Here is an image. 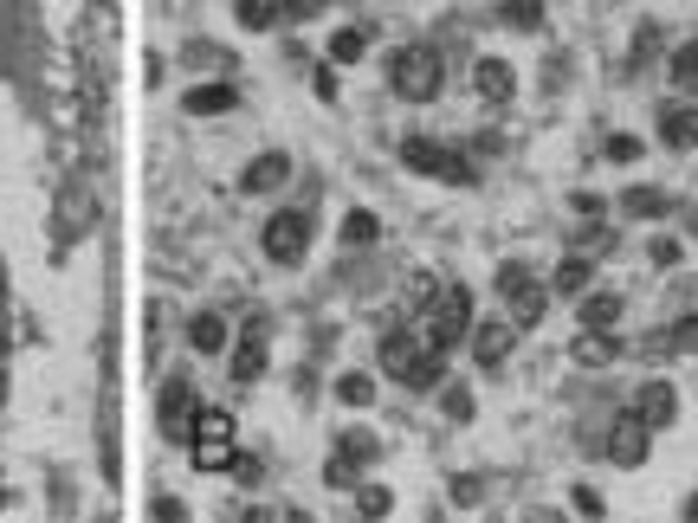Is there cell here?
I'll return each mask as SVG.
<instances>
[{"mask_svg": "<svg viewBox=\"0 0 698 523\" xmlns=\"http://www.w3.org/2000/svg\"><path fill=\"white\" fill-rule=\"evenodd\" d=\"M478 498H485V485H478V479H459V485H453V504H478Z\"/></svg>", "mask_w": 698, "mask_h": 523, "instance_id": "f35d334b", "label": "cell"}, {"mask_svg": "<svg viewBox=\"0 0 698 523\" xmlns=\"http://www.w3.org/2000/svg\"><path fill=\"white\" fill-rule=\"evenodd\" d=\"M162 433H169V440H188V433H194V413H201V401H194V381H188V375H175V381H169V388H162Z\"/></svg>", "mask_w": 698, "mask_h": 523, "instance_id": "8992f818", "label": "cell"}, {"mask_svg": "<svg viewBox=\"0 0 698 523\" xmlns=\"http://www.w3.org/2000/svg\"><path fill=\"white\" fill-rule=\"evenodd\" d=\"M188 452H194V465L201 472H226L233 465V413L221 408H208V413H194V433H188Z\"/></svg>", "mask_w": 698, "mask_h": 523, "instance_id": "277c9868", "label": "cell"}, {"mask_svg": "<svg viewBox=\"0 0 698 523\" xmlns=\"http://www.w3.org/2000/svg\"><path fill=\"white\" fill-rule=\"evenodd\" d=\"M233 20L246 33H272L279 27V0H233Z\"/></svg>", "mask_w": 698, "mask_h": 523, "instance_id": "7402d4cb", "label": "cell"}, {"mask_svg": "<svg viewBox=\"0 0 698 523\" xmlns=\"http://www.w3.org/2000/svg\"><path fill=\"white\" fill-rule=\"evenodd\" d=\"M608 162H640V136H608Z\"/></svg>", "mask_w": 698, "mask_h": 523, "instance_id": "8d00e7d4", "label": "cell"}, {"mask_svg": "<svg viewBox=\"0 0 698 523\" xmlns=\"http://www.w3.org/2000/svg\"><path fill=\"white\" fill-rule=\"evenodd\" d=\"M512 342H517V324H505V317H485V324H473V356H478V369H505Z\"/></svg>", "mask_w": 698, "mask_h": 523, "instance_id": "ba28073f", "label": "cell"}, {"mask_svg": "<svg viewBox=\"0 0 698 523\" xmlns=\"http://www.w3.org/2000/svg\"><path fill=\"white\" fill-rule=\"evenodd\" d=\"M336 401H343V408H368V401H375V381H368V375H343V381H336Z\"/></svg>", "mask_w": 698, "mask_h": 523, "instance_id": "83f0119b", "label": "cell"}, {"mask_svg": "<svg viewBox=\"0 0 698 523\" xmlns=\"http://www.w3.org/2000/svg\"><path fill=\"white\" fill-rule=\"evenodd\" d=\"M188 59H194L201 72H226V65H233V52H226V45H214V39H201V45H188Z\"/></svg>", "mask_w": 698, "mask_h": 523, "instance_id": "f1b7e54d", "label": "cell"}, {"mask_svg": "<svg viewBox=\"0 0 698 523\" xmlns=\"http://www.w3.org/2000/svg\"><path fill=\"white\" fill-rule=\"evenodd\" d=\"M375 440H368V433H350V440H343V447H336V459H350V465H368V459H375Z\"/></svg>", "mask_w": 698, "mask_h": 523, "instance_id": "d6a6232c", "label": "cell"}, {"mask_svg": "<svg viewBox=\"0 0 698 523\" xmlns=\"http://www.w3.org/2000/svg\"><path fill=\"white\" fill-rule=\"evenodd\" d=\"M647 433H654V427L627 408L621 420H615V433H608V459H615V465H640V459H647Z\"/></svg>", "mask_w": 698, "mask_h": 523, "instance_id": "9c48e42d", "label": "cell"}, {"mask_svg": "<svg viewBox=\"0 0 698 523\" xmlns=\"http://www.w3.org/2000/svg\"><path fill=\"white\" fill-rule=\"evenodd\" d=\"M188 342H194L201 356H221V349H226V317H214V310L194 317V324H188Z\"/></svg>", "mask_w": 698, "mask_h": 523, "instance_id": "44dd1931", "label": "cell"}, {"mask_svg": "<svg viewBox=\"0 0 698 523\" xmlns=\"http://www.w3.org/2000/svg\"><path fill=\"white\" fill-rule=\"evenodd\" d=\"M615 317H621V298H615V291H588L583 298V330H615Z\"/></svg>", "mask_w": 698, "mask_h": 523, "instance_id": "ffe728a7", "label": "cell"}, {"mask_svg": "<svg viewBox=\"0 0 698 523\" xmlns=\"http://www.w3.org/2000/svg\"><path fill=\"white\" fill-rule=\"evenodd\" d=\"M441 375H446V349H421L414 362H407V375H402V388H441Z\"/></svg>", "mask_w": 698, "mask_h": 523, "instance_id": "2e32d148", "label": "cell"}, {"mask_svg": "<svg viewBox=\"0 0 698 523\" xmlns=\"http://www.w3.org/2000/svg\"><path fill=\"white\" fill-rule=\"evenodd\" d=\"M569 504H576L583 517H601V491H595V485H576V491H569Z\"/></svg>", "mask_w": 698, "mask_h": 523, "instance_id": "d590c367", "label": "cell"}, {"mask_svg": "<svg viewBox=\"0 0 698 523\" xmlns=\"http://www.w3.org/2000/svg\"><path fill=\"white\" fill-rule=\"evenodd\" d=\"M588 278H595V265H588V253H569V259L556 265V278H550V285L563 291V298H583V291H588Z\"/></svg>", "mask_w": 698, "mask_h": 523, "instance_id": "ac0fdd59", "label": "cell"}, {"mask_svg": "<svg viewBox=\"0 0 698 523\" xmlns=\"http://www.w3.org/2000/svg\"><path fill=\"white\" fill-rule=\"evenodd\" d=\"M402 162L414 168V175H427V182H453V187H473L478 182L473 162H466L459 150H446V143H434V136H407Z\"/></svg>", "mask_w": 698, "mask_h": 523, "instance_id": "7a4b0ae2", "label": "cell"}, {"mask_svg": "<svg viewBox=\"0 0 698 523\" xmlns=\"http://www.w3.org/2000/svg\"><path fill=\"white\" fill-rule=\"evenodd\" d=\"M363 45H368L363 27H343V33H331V65H356V59H363Z\"/></svg>", "mask_w": 698, "mask_h": 523, "instance_id": "484cf974", "label": "cell"}, {"mask_svg": "<svg viewBox=\"0 0 698 523\" xmlns=\"http://www.w3.org/2000/svg\"><path fill=\"white\" fill-rule=\"evenodd\" d=\"M666 72H672V84H679V91H698V39H686V45L666 59Z\"/></svg>", "mask_w": 698, "mask_h": 523, "instance_id": "d4e9b609", "label": "cell"}, {"mask_svg": "<svg viewBox=\"0 0 698 523\" xmlns=\"http://www.w3.org/2000/svg\"><path fill=\"white\" fill-rule=\"evenodd\" d=\"M686 517H692V523H698V491H692V498H686Z\"/></svg>", "mask_w": 698, "mask_h": 523, "instance_id": "60d3db41", "label": "cell"}, {"mask_svg": "<svg viewBox=\"0 0 698 523\" xmlns=\"http://www.w3.org/2000/svg\"><path fill=\"white\" fill-rule=\"evenodd\" d=\"M292 182V155H279V150H265L246 168V194H272V187H285Z\"/></svg>", "mask_w": 698, "mask_h": 523, "instance_id": "4fadbf2b", "label": "cell"}, {"mask_svg": "<svg viewBox=\"0 0 698 523\" xmlns=\"http://www.w3.org/2000/svg\"><path fill=\"white\" fill-rule=\"evenodd\" d=\"M226 472H233L240 485H259V479H265V472H259V459H253V452H233V465H226Z\"/></svg>", "mask_w": 698, "mask_h": 523, "instance_id": "e575fe53", "label": "cell"}, {"mask_svg": "<svg viewBox=\"0 0 698 523\" xmlns=\"http://www.w3.org/2000/svg\"><path fill=\"white\" fill-rule=\"evenodd\" d=\"M498 13H505V27H517V33H537L544 27V0H498Z\"/></svg>", "mask_w": 698, "mask_h": 523, "instance_id": "cb8c5ba5", "label": "cell"}, {"mask_svg": "<svg viewBox=\"0 0 698 523\" xmlns=\"http://www.w3.org/2000/svg\"><path fill=\"white\" fill-rule=\"evenodd\" d=\"M233 104H240L233 84H194V91H188V111L194 116H221V111H233Z\"/></svg>", "mask_w": 698, "mask_h": 523, "instance_id": "e0dca14e", "label": "cell"}, {"mask_svg": "<svg viewBox=\"0 0 698 523\" xmlns=\"http://www.w3.org/2000/svg\"><path fill=\"white\" fill-rule=\"evenodd\" d=\"M441 408H446V420H473V388H446Z\"/></svg>", "mask_w": 698, "mask_h": 523, "instance_id": "836d02e7", "label": "cell"}, {"mask_svg": "<svg viewBox=\"0 0 698 523\" xmlns=\"http://www.w3.org/2000/svg\"><path fill=\"white\" fill-rule=\"evenodd\" d=\"M654 349H698V317H686V324H672L666 337H654Z\"/></svg>", "mask_w": 698, "mask_h": 523, "instance_id": "4dcf8cb0", "label": "cell"}, {"mask_svg": "<svg viewBox=\"0 0 698 523\" xmlns=\"http://www.w3.org/2000/svg\"><path fill=\"white\" fill-rule=\"evenodd\" d=\"M311 13H324V0H279V20H311Z\"/></svg>", "mask_w": 698, "mask_h": 523, "instance_id": "74e56055", "label": "cell"}, {"mask_svg": "<svg viewBox=\"0 0 698 523\" xmlns=\"http://www.w3.org/2000/svg\"><path fill=\"white\" fill-rule=\"evenodd\" d=\"M660 143L666 150H698V98L660 104Z\"/></svg>", "mask_w": 698, "mask_h": 523, "instance_id": "52a82bcc", "label": "cell"}, {"mask_svg": "<svg viewBox=\"0 0 698 523\" xmlns=\"http://www.w3.org/2000/svg\"><path fill=\"white\" fill-rule=\"evenodd\" d=\"M304 246H311V214L285 207V214H272V221H265V259L297 265V259H304Z\"/></svg>", "mask_w": 698, "mask_h": 523, "instance_id": "5b68a950", "label": "cell"}, {"mask_svg": "<svg viewBox=\"0 0 698 523\" xmlns=\"http://www.w3.org/2000/svg\"><path fill=\"white\" fill-rule=\"evenodd\" d=\"M421 349H427V342L414 337L407 324H402V330H388V337H382V369H388V375H395V381H402V375H407V362H414Z\"/></svg>", "mask_w": 698, "mask_h": 523, "instance_id": "5bb4252c", "label": "cell"}, {"mask_svg": "<svg viewBox=\"0 0 698 523\" xmlns=\"http://www.w3.org/2000/svg\"><path fill=\"white\" fill-rule=\"evenodd\" d=\"M505 304H512V324H517V330H537V324H544V304H550V291L530 278V285H524V291H512Z\"/></svg>", "mask_w": 698, "mask_h": 523, "instance_id": "9a60e30c", "label": "cell"}, {"mask_svg": "<svg viewBox=\"0 0 698 523\" xmlns=\"http://www.w3.org/2000/svg\"><path fill=\"white\" fill-rule=\"evenodd\" d=\"M388 84H395V98H407V104H434L446 84V59L434 45H402L388 59Z\"/></svg>", "mask_w": 698, "mask_h": 523, "instance_id": "6da1fadb", "label": "cell"}, {"mask_svg": "<svg viewBox=\"0 0 698 523\" xmlns=\"http://www.w3.org/2000/svg\"><path fill=\"white\" fill-rule=\"evenodd\" d=\"M634 413H640L647 427H672V420H679V388H672V381H647V388L634 394Z\"/></svg>", "mask_w": 698, "mask_h": 523, "instance_id": "30bf717a", "label": "cell"}, {"mask_svg": "<svg viewBox=\"0 0 698 523\" xmlns=\"http://www.w3.org/2000/svg\"><path fill=\"white\" fill-rule=\"evenodd\" d=\"M375 233H382V221H375V214H363V207H356V214L343 221V246H368Z\"/></svg>", "mask_w": 698, "mask_h": 523, "instance_id": "f546056e", "label": "cell"}, {"mask_svg": "<svg viewBox=\"0 0 698 523\" xmlns=\"http://www.w3.org/2000/svg\"><path fill=\"white\" fill-rule=\"evenodd\" d=\"M615 356H621V342L608 337V330H583V337H576V362H583V369H601V362H615Z\"/></svg>", "mask_w": 698, "mask_h": 523, "instance_id": "d6986e66", "label": "cell"}, {"mask_svg": "<svg viewBox=\"0 0 698 523\" xmlns=\"http://www.w3.org/2000/svg\"><path fill=\"white\" fill-rule=\"evenodd\" d=\"M473 337V291L466 285H446L427 298V342L434 349H453V342Z\"/></svg>", "mask_w": 698, "mask_h": 523, "instance_id": "3957f363", "label": "cell"}, {"mask_svg": "<svg viewBox=\"0 0 698 523\" xmlns=\"http://www.w3.org/2000/svg\"><path fill=\"white\" fill-rule=\"evenodd\" d=\"M654 265H679V239H654Z\"/></svg>", "mask_w": 698, "mask_h": 523, "instance_id": "ab89813d", "label": "cell"}, {"mask_svg": "<svg viewBox=\"0 0 698 523\" xmlns=\"http://www.w3.org/2000/svg\"><path fill=\"white\" fill-rule=\"evenodd\" d=\"M654 45H660V27L647 20V27L634 33V52H627V72H647V65H654Z\"/></svg>", "mask_w": 698, "mask_h": 523, "instance_id": "4316f807", "label": "cell"}, {"mask_svg": "<svg viewBox=\"0 0 698 523\" xmlns=\"http://www.w3.org/2000/svg\"><path fill=\"white\" fill-rule=\"evenodd\" d=\"M473 84H478V98H485V104H512L517 72L505 65V59H478V65H473Z\"/></svg>", "mask_w": 698, "mask_h": 523, "instance_id": "8fae6325", "label": "cell"}, {"mask_svg": "<svg viewBox=\"0 0 698 523\" xmlns=\"http://www.w3.org/2000/svg\"><path fill=\"white\" fill-rule=\"evenodd\" d=\"M621 214H627V221H660V214H666V194H660V187H627V194H621Z\"/></svg>", "mask_w": 698, "mask_h": 523, "instance_id": "603a6c76", "label": "cell"}, {"mask_svg": "<svg viewBox=\"0 0 698 523\" xmlns=\"http://www.w3.org/2000/svg\"><path fill=\"white\" fill-rule=\"evenodd\" d=\"M356 511H363V517H388V511H395V498H388L382 485H363V491H356Z\"/></svg>", "mask_w": 698, "mask_h": 523, "instance_id": "1f68e13d", "label": "cell"}, {"mask_svg": "<svg viewBox=\"0 0 698 523\" xmlns=\"http://www.w3.org/2000/svg\"><path fill=\"white\" fill-rule=\"evenodd\" d=\"M265 349H272V337H265V324H253L240 337V349H233V381H259L265 375Z\"/></svg>", "mask_w": 698, "mask_h": 523, "instance_id": "7c38bea8", "label": "cell"}]
</instances>
